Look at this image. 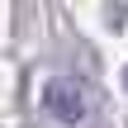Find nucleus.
Segmentation results:
<instances>
[{"label": "nucleus", "mask_w": 128, "mask_h": 128, "mask_svg": "<svg viewBox=\"0 0 128 128\" xmlns=\"http://www.w3.org/2000/svg\"><path fill=\"white\" fill-rule=\"evenodd\" d=\"M48 109L52 114H62V119H81L86 114V95H81V86L76 81H48Z\"/></svg>", "instance_id": "1"}]
</instances>
